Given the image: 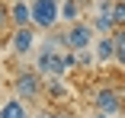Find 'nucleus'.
<instances>
[{
    "label": "nucleus",
    "mask_w": 125,
    "mask_h": 118,
    "mask_svg": "<svg viewBox=\"0 0 125 118\" xmlns=\"http://www.w3.org/2000/svg\"><path fill=\"white\" fill-rule=\"evenodd\" d=\"M7 22H10V16H7V3H3V0H0V29H3Z\"/></svg>",
    "instance_id": "4468645a"
},
{
    "label": "nucleus",
    "mask_w": 125,
    "mask_h": 118,
    "mask_svg": "<svg viewBox=\"0 0 125 118\" xmlns=\"http://www.w3.org/2000/svg\"><path fill=\"white\" fill-rule=\"evenodd\" d=\"M74 58H77V67H93V61H96L93 48H80V51H74Z\"/></svg>",
    "instance_id": "ddd939ff"
},
{
    "label": "nucleus",
    "mask_w": 125,
    "mask_h": 118,
    "mask_svg": "<svg viewBox=\"0 0 125 118\" xmlns=\"http://www.w3.org/2000/svg\"><path fill=\"white\" fill-rule=\"evenodd\" d=\"M7 16H10V26H32V16H29V0H13L7 7Z\"/></svg>",
    "instance_id": "423d86ee"
},
{
    "label": "nucleus",
    "mask_w": 125,
    "mask_h": 118,
    "mask_svg": "<svg viewBox=\"0 0 125 118\" xmlns=\"http://www.w3.org/2000/svg\"><path fill=\"white\" fill-rule=\"evenodd\" d=\"M0 118H29V109H26V102H22V99L10 96L3 105H0Z\"/></svg>",
    "instance_id": "1a4fd4ad"
},
{
    "label": "nucleus",
    "mask_w": 125,
    "mask_h": 118,
    "mask_svg": "<svg viewBox=\"0 0 125 118\" xmlns=\"http://www.w3.org/2000/svg\"><path fill=\"white\" fill-rule=\"evenodd\" d=\"M0 86H3V74H0Z\"/></svg>",
    "instance_id": "f3484780"
},
{
    "label": "nucleus",
    "mask_w": 125,
    "mask_h": 118,
    "mask_svg": "<svg viewBox=\"0 0 125 118\" xmlns=\"http://www.w3.org/2000/svg\"><path fill=\"white\" fill-rule=\"evenodd\" d=\"M29 16H32V26L39 32H52L58 26V0H32L29 3Z\"/></svg>",
    "instance_id": "7ed1b4c3"
},
{
    "label": "nucleus",
    "mask_w": 125,
    "mask_h": 118,
    "mask_svg": "<svg viewBox=\"0 0 125 118\" xmlns=\"http://www.w3.org/2000/svg\"><path fill=\"white\" fill-rule=\"evenodd\" d=\"M112 45H115V64L119 67H125V26H115L112 29Z\"/></svg>",
    "instance_id": "9b49d317"
},
{
    "label": "nucleus",
    "mask_w": 125,
    "mask_h": 118,
    "mask_svg": "<svg viewBox=\"0 0 125 118\" xmlns=\"http://www.w3.org/2000/svg\"><path fill=\"white\" fill-rule=\"evenodd\" d=\"M90 26H93V32H96V35H112L115 22H112V16H109V13H93Z\"/></svg>",
    "instance_id": "9d476101"
},
{
    "label": "nucleus",
    "mask_w": 125,
    "mask_h": 118,
    "mask_svg": "<svg viewBox=\"0 0 125 118\" xmlns=\"http://www.w3.org/2000/svg\"><path fill=\"white\" fill-rule=\"evenodd\" d=\"M93 118H112V115H106V112H96V109H93Z\"/></svg>",
    "instance_id": "dca6fc26"
},
{
    "label": "nucleus",
    "mask_w": 125,
    "mask_h": 118,
    "mask_svg": "<svg viewBox=\"0 0 125 118\" xmlns=\"http://www.w3.org/2000/svg\"><path fill=\"white\" fill-rule=\"evenodd\" d=\"M42 74L32 67V70H19V74L13 77V96L16 99H22V102H35V99H42Z\"/></svg>",
    "instance_id": "f257e3e1"
},
{
    "label": "nucleus",
    "mask_w": 125,
    "mask_h": 118,
    "mask_svg": "<svg viewBox=\"0 0 125 118\" xmlns=\"http://www.w3.org/2000/svg\"><path fill=\"white\" fill-rule=\"evenodd\" d=\"M96 42V32L87 19H74L64 26V48L67 51H80V48H93Z\"/></svg>",
    "instance_id": "f03ea898"
},
{
    "label": "nucleus",
    "mask_w": 125,
    "mask_h": 118,
    "mask_svg": "<svg viewBox=\"0 0 125 118\" xmlns=\"http://www.w3.org/2000/svg\"><path fill=\"white\" fill-rule=\"evenodd\" d=\"M122 105H125V99H122V93H119L115 86H96V89H93V109H96V112L119 115Z\"/></svg>",
    "instance_id": "20e7f679"
},
{
    "label": "nucleus",
    "mask_w": 125,
    "mask_h": 118,
    "mask_svg": "<svg viewBox=\"0 0 125 118\" xmlns=\"http://www.w3.org/2000/svg\"><path fill=\"white\" fill-rule=\"evenodd\" d=\"M42 93H48V99H55V102H64L71 93H67V86H64V77H48L45 83H42Z\"/></svg>",
    "instance_id": "6e6552de"
},
{
    "label": "nucleus",
    "mask_w": 125,
    "mask_h": 118,
    "mask_svg": "<svg viewBox=\"0 0 125 118\" xmlns=\"http://www.w3.org/2000/svg\"><path fill=\"white\" fill-rule=\"evenodd\" d=\"M35 118H61V115H58V112H52V109H42Z\"/></svg>",
    "instance_id": "2eb2a0df"
},
{
    "label": "nucleus",
    "mask_w": 125,
    "mask_h": 118,
    "mask_svg": "<svg viewBox=\"0 0 125 118\" xmlns=\"http://www.w3.org/2000/svg\"><path fill=\"white\" fill-rule=\"evenodd\" d=\"M93 54H96V61H99V64H109V61L115 58L112 35H96V42H93Z\"/></svg>",
    "instance_id": "0eeeda50"
},
{
    "label": "nucleus",
    "mask_w": 125,
    "mask_h": 118,
    "mask_svg": "<svg viewBox=\"0 0 125 118\" xmlns=\"http://www.w3.org/2000/svg\"><path fill=\"white\" fill-rule=\"evenodd\" d=\"M115 26H125V0H112V10H109Z\"/></svg>",
    "instance_id": "f8f14e48"
},
{
    "label": "nucleus",
    "mask_w": 125,
    "mask_h": 118,
    "mask_svg": "<svg viewBox=\"0 0 125 118\" xmlns=\"http://www.w3.org/2000/svg\"><path fill=\"white\" fill-rule=\"evenodd\" d=\"M35 35H39L35 26H16V29L10 32V51H13L16 58H26V54L32 51V45H35Z\"/></svg>",
    "instance_id": "39448f33"
}]
</instances>
